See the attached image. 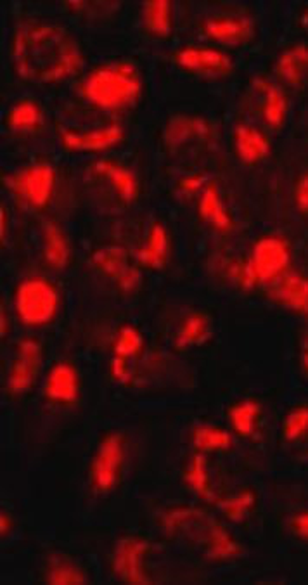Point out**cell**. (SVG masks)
Returning a JSON list of instances; mask_svg holds the SVG:
<instances>
[{"label":"cell","instance_id":"obj_1","mask_svg":"<svg viewBox=\"0 0 308 585\" xmlns=\"http://www.w3.org/2000/svg\"><path fill=\"white\" fill-rule=\"evenodd\" d=\"M11 59L21 78L49 85L77 73L82 66V51L64 26L30 19L18 24L13 34Z\"/></svg>","mask_w":308,"mask_h":585},{"label":"cell","instance_id":"obj_2","mask_svg":"<svg viewBox=\"0 0 308 585\" xmlns=\"http://www.w3.org/2000/svg\"><path fill=\"white\" fill-rule=\"evenodd\" d=\"M144 93L140 70L129 61H116L94 68L82 82V97L102 112L132 110Z\"/></svg>","mask_w":308,"mask_h":585},{"label":"cell","instance_id":"obj_3","mask_svg":"<svg viewBox=\"0 0 308 585\" xmlns=\"http://www.w3.org/2000/svg\"><path fill=\"white\" fill-rule=\"evenodd\" d=\"M16 316L28 327H42L56 317L59 291L43 278L23 279L14 289Z\"/></svg>","mask_w":308,"mask_h":585},{"label":"cell","instance_id":"obj_4","mask_svg":"<svg viewBox=\"0 0 308 585\" xmlns=\"http://www.w3.org/2000/svg\"><path fill=\"white\" fill-rule=\"evenodd\" d=\"M125 438L110 434L102 438L89 468V485L96 493H110L121 478L125 466Z\"/></svg>","mask_w":308,"mask_h":585},{"label":"cell","instance_id":"obj_5","mask_svg":"<svg viewBox=\"0 0 308 585\" xmlns=\"http://www.w3.org/2000/svg\"><path fill=\"white\" fill-rule=\"evenodd\" d=\"M9 188L28 207L45 208L56 190V171L49 163H32L9 177Z\"/></svg>","mask_w":308,"mask_h":585},{"label":"cell","instance_id":"obj_6","mask_svg":"<svg viewBox=\"0 0 308 585\" xmlns=\"http://www.w3.org/2000/svg\"><path fill=\"white\" fill-rule=\"evenodd\" d=\"M92 265L101 276L110 279L125 293L135 291L140 286V272L123 246L97 248L92 253Z\"/></svg>","mask_w":308,"mask_h":585},{"label":"cell","instance_id":"obj_7","mask_svg":"<svg viewBox=\"0 0 308 585\" xmlns=\"http://www.w3.org/2000/svg\"><path fill=\"white\" fill-rule=\"evenodd\" d=\"M144 350V336L132 326L125 324L118 329L113 356L110 362V375L118 385H129L134 378L135 369Z\"/></svg>","mask_w":308,"mask_h":585},{"label":"cell","instance_id":"obj_8","mask_svg":"<svg viewBox=\"0 0 308 585\" xmlns=\"http://www.w3.org/2000/svg\"><path fill=\"white\" fill-rule=\"evenodd\" d=\"M43 350L39 340L24 338L16 345V352L7 373V390L13 395L28 392L39 378Z\"/></svg>","mask_w":308,"mask_h":585},{"label":"cell","instance_id":"obj_9","mask_svg":"<svg viewBox=\"0 0 308 585\" xmlns=\"http://www.w3.org/2000/svg\"><path fill=\"white\" fill-rule=\"evenodd\" d=\"M148 544L137 537H125L116 544L113 570L118 579L127 584H148L146 570Z\"/></svg>","mask_w":308,"mask_h":585},{"label":"cell","instance_id":"obj_10","mask_svg":"<svg viewBox=\"0 0 308 585\" xmlns=\"http://www.w3.org/2000/svg\"><path fill=\"white\" fill-rule=\"evenodd\" d=\"M210 133V125L205 118L197 114H174L168 118L163 139L172 151H182L196 148Z\"/></svg>","mask_w":308,"mask_h":585},{"label":"cell","instance_id":"obj_11","mask_svg":"<svg viewBox=\"0 0 308 585\" xmlns=\"http://www.w3.org/2000/svg\"><path fill=\"white\" fill-rule=\"evenodd\" d=\"M178 68L194 75L217 76L226 73L231 66L229 56L215 47L203 45H186L174 54Z\"/></svg>","mask_w":308,"mask_h":585},{"label":"cell","instance_id":"obj_12","mask_svg":"<svg viewBox=\"0 0 308 585\" xmlns=\"http://www.w3.org/2000/svg\"><path fill=\"white\" fill-rule=\"evenodd\" d=\"M123 129L118 123H110L91 131H64L61 135L63 146L70 151H108L123 141Z\"/></svg>","mask_w":308,"mask_h":585},{"label":"cell","instance_id":"obj_13","mask_svg":"<svg viewBox=\"0 0 308 585\" xmlns=\"http://www.w3.org/2000/svg\"><path fill=\"white\" fill-rule=\"evenodd\" d=\"M80 375H78L77 367L68 362V360H61L56 362L47 376L43 381V395L49 402L54 404H61V405H70L73 402H77L80 396Z\"/></svg>","mask_w":308,"mask_h":585},{"label":"cell","instance_id":"obj_14","mask_svg":"<svg viewBox=\"0 0 308 585\" xmlns=\"http://www.w3.org/2000/svg\"><path fill=\"white\" fill-rule=\"evenodd\" d=\"M170 257V236L165 224L161 222H153L144 238V243L140 246L137 253L139 264L151 268V270H159L163 268Z\"/></svg>","mask_w":308,"mask_h":585},{"label":"cell","instance_id":"obj_15","mask_svg":"<svg viewBox=\"0 0 308 585\" xmlns=\"http://www.w3.org/2000/svg\"><path fill=\"white\" fill-rule=\"evenodd\" d=\"M96 171L110 184L118 200L123 203H132L139 194V182L134 171L123 163L104 158L96 163Z\"/></svg>","mask_w":308,"mask_h":585},{"label":"cell","instance_id":"obj_16","mask_svg":"<svg viewBox=\"0 0 308 585\" xmlns=\"http://www.w3.org/2000/svg\"><path fill=\"white\" fill-rule=\"evenodd\" d=\"M288 262V251L284 245L277 239H264L258 243L253 255V274L256 278L267 279L279 274Z\"/></svg>","mask_w":308,"mask_h":585},{"label":"cell","instance_id":"obj_17","mask_svg":"<svg viewBox=\"0 0 308 585\" xmlns=\"http://www.w3.org/2000/svg\"><path fill=\"white\" fill-rule=\"evenodd\" d=\"M5 123L18 132H35L43 125V112L32 97H23L5 114Z\"/></svg>","mask_w":308,"mask_h":585},{"label":"cell","instance_id":"obj_18","mask_svg":"<svg viewBox=\"0 0 308 585\" xmlns=\"http://www.w3.org/2000/svg\"><path fill=\"white\" fill-rule=\"evenodd\" d=\"M144 26L156 37H168L174 30V4L167 0H148L140 7Z\"/></svg>","mask_w":308,"mask_h":585},{"label":"cell","instance_id":"obj_19","mask_svg":"<svg viewBox=\"0 0 308 585\" xmlns=\"http://www.w3.org/2000/svg\"><path fill=\"white\" fill-rule=\"evenodd\" d=\"M197 211L205 222H208L218 230H227L231 227L229 211L224 207L220 192L213 182H208L205 190H201L197 198Z\"/></svg>","mask_w":308,"mask_h":585},{"label":"cell","instance_id":"obj_20","mask_svg":"<svg viewBox=\"0 0 308 585\" xmlns=\"http://www.w3.org/2000/svg\"><path fill=\"white\" fill-rule=\"evenodd\" d=\"M212 336V326L205 314L191 312L188 314L175 331V345L180 348L201 346Z\"/></svg>","mask_w":308,"mask_h":585},{"label":"cell","instance_id":"obj_21","mask_svg":"<svg viewBox=\"0 0 308 585\" xmlns=\"http://www.w3.org/2000/svg\"><path fill=\"white\" fill-rule=\"evenodd\" d=\"M43 258L53 268L61 270L70 262V241L56 222H45L43 230Z\"/></svg>","mask_w":308,"mask_h":585},{"label":"cell","instance_id":"obj_22","mask_svg":"<svg viewBox=\"0 0 308 585\" xmlns=\"http://www.w3.org/2000/svg\"><path fill=\"white\" fill-rule=\"evenodd\" d=\"M203 30L208 37L215 38V40L234 42V40H241L248 34V23L237 16L215 15V16L205 19Z\"/></svg>","mask_w":308,"mask_h":585},{"label":"cell","instance_id":"obj_23","mask_svg":"<svg viewBox=\"0 0 308 585\" xmlns=\"http://www.w3.org/2000/svg\"><path fill=\"white\" fill-rule=\"evenodd\" d=\"M231 444L229 434H224L218 428H210V426H199L194 430V447L199 453H212L224 449Z\"/></svg>","mask_w":308,"mask_h":585},{"label":"cell","instance_id":"obj_24","mask_svg":"<svg viewBox=\"0 0 308 585\" xmlns=\"http://www.w3.org/2000/svg\"><path fill=\"white\" fill-rule=\"evenodd\" d=\"M45 580L49 584H83L85 582V575L72 561L59 560V561H54L51 565V568H49Z\"/></svg>","mask_w":308,"mask_h":585},{"label":"cell","instance_id":"obj_25","mask_svg":"<svg viewBox=\"0 0 308 585\" xmlns=\"http://www.w3.org/2000/svg\"><path fill=\"white\" fill-rule=\"evenodd\" d=\"M186 480H188V483L196 491V493H199L201 497H210L212 495L210 476L207 473L205 459L199 453H196L193 461L189 463L188 472H186Z\"/></svg>","mask_w":308,"mask_h":585},{"label":"cell","instance_id":"obj_26","mask_svg":"<svg viewBox=\"0 0 308 585\" xmlns=\"http://www.w3.org/2000/svg\"><path fill=\"white\" fill-rule=\"evenodd\" d=\"M237 148L239 154L246 160H256L265 152L264 137L251 129H241L237 133Z\"/></svg>","mask_w":308,"mask_h":585},{"label":"cell","instance_id":"obj_27","mask_svg":"<svg viewBox=\"0 0 308 585\" xmlns=\"http://www.w3.org/2000/svg\"><path fill=\"white\" fill-rule=\"evenodd\" d=\"M281 297L294 308H308V283L302 279H289L281 288Z\"/></svg>","mask_w":308,"mask_h":585},{"label":"cell","instance_id":"obj_28","mask_svg":"<svg viewBox=\"0 0 308 585\" xmlns=\"http://www.w3.org/2000/svg\"><path fill=\"white\" fill-rule=\"evenodd\" d=\"M256 414H258V409H256V405H253V404H241V405H236V407L232 409L231 413L232 424H234V428H236L239 434H251V430H255Z\"/></svg>","mask_w":308,"mask_h":585},{"label":"cell","instance_id":"obj_29","mask_svg":"<svg viewBox=\"0 0 308 585\" xmlns=\"http://www.w3.org/2000/svg\"><path fill=\"white\" fill-rule=\"evenodd\" d=\"M284 430L288 438H298L300 434H305L308 430V407H300L289 415Z\"/></svg>","mask_w":308,"mask_h":585},{"label":"cell","instance_id":"obj_30","mask_svg":"<svg viewBox=\"0 0 308 585\" xmlns=\"http://www.w3.org/2000/svg\"><path fill=\"white\" fill-rule=\"evenodd\" d=\"M208 182H205L203 175L197 173H189L186 177H182L178 180V190H182L188 196H194V194H201V190H205Z\"/></svg>","mask_w":308,"mask_h":585},{"label":"cell","instance_id":"obj_31","mask_svg":"<svg viewBox=\"0 0 308 585\" xmlns=\"http://www.w3.org/2000/svg\"><path fill=\"white\" fill-rule=\"evenodd\" d=\"M293 531H296L302 539L308 541V511L293 520Z\"/></svg>","mask_w":308,"mask_h":585},{"label":"cell","instance_id":"obj_32","mask_svg":"<svg viewBox=\"0 0 308 585\" xmlns=\"http://www.w3.org/2000/svg\"><path fill=\"white\" fill-rule=\"evenodd\" d=\"M0 527H2V535H5L11 530V522H9V512H2L0 518Z\"/></svg>","mask_w":308,"mask_h":585},{"label":"cell","instance_id":"obj_33","mask_svg":"<svg viewBox=\"0 0 308 585\" xmlns=\"http://www.w3.org/2000/svg\"><path fill=\"white\" fill-rule=\"evenodd\" d=\"M300 203L308 208V182L302 184V188H300Z\"/></svg>","mask_w":308,"mask_h":585},{"label":"cell","instance_id":"obj_34","mask_svg":"<svg viewBox=\"0 0 308 585\" xmlns=\"http://www.w3.org/2000/svg\"><path fill=\"white\" fill-rule=\"evenodd\" d=\"M5 236H7V211H5V208L2 207V245H4Z\"/></svg>","mask_w":308,"mask_h":585},{"label":"cell","instance_id":"obj_35","mask_svg":"<svg viewBox=\"0 0 308 585\" xmlns=\"http://www.w3.org/2000/svg\"><path fill=\"white\" fill-rule=\"evenodd\" d=\"M0 317H2V327H0V331H2V338L7 335V316H5V312L2 310V314H0Z\"/></svg>","mask_w":308,"mask_h":585},{"label":"cell","instance_id":"obj_36","mask_svg":"<svg viewBox=\"0 0 308 585\" xmlns=\"http://www.w3.org/2000/svg\"><path fill=\"white\" fill-rule=\"evenodd\" d=\"M305 364H307V367H308V345H307V348H305Z\"/></svg>","mask_w":308,"mask_h":585}]
</instances>
